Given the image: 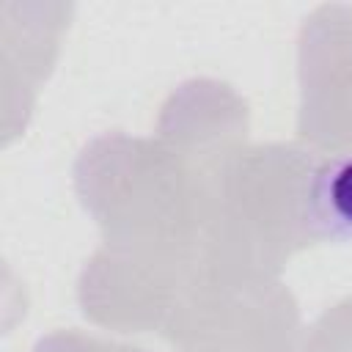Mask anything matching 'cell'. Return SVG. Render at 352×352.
<instances>
[{"label":"cell","mask_w":352,"mask_h":352,"mask_svg":"<svg viewBox=\"0 0 352 352\" xmlns=\"http://www.w3.org/2000/svg\"><path fill=\"white\" fill-rule=\"evenodd\" d=\"M74 192L104 245L198 258L214 201V176L162 138L121 129L91 138L74 160Z\"/></svg>","instance_id":"cell-1"},{"label":"cell","mask_w":352,"mask_h":352,"mask_svg":"<svg viewBox=\"0 0 352 352\" xmlns=\"http://www.w3.org/2000/svg\"><path fill=\"white\" fill-rule=\"evenodd\" d=\"M319 157L294 143L236 151L214 176V201L198 264L223 275L278 278L286 261L314 245L308 187Z\"/></svg>","instance_id":"cell-2"},{"label":"cell","mask_w":352,"mask_h":352,"mask_svg":"<svg viewBox=\"0 0 352 352\" xmlns=\"http://www.w3.org/2000/svg\"><path fill=\"white\" fill-rule=\"evenodd\" d=\"M300 308L278 278L195 270L162 327L173 352H294Z\"/></svg>","instance_id":"cell-3"},{"label":"cell","mask_w":352,"mask_h":352,"mask_svg":"<svg viewBox=\"0 0 352 352\" xmlns=\"http://www.w3.org/2000/svg\"><path fill=\"white\" fill-rule=\"evenodd\" d=\"M195 261L102 245L80 272V308L85 319L107 330L162 333Z\"/></svg>","instance_id":"cell-4"},{"label":"cell","mask_w":352,"mask_h":352,"mask_svg":"<svg viewBox=\"0 0 352 352\" xmlns=\"http://www.w3.org/2000/svg\"><path fill=\"white\" fill-rule=\"evenodd\" d=\"M297 132L314 151L352 154V6L314 8L297 36Z\"/></svg>","instance_id":"cell-5"},{"label":"cell","mask_w":352,"mask_h":352,"mask_svg":"<svg viewBox=\"0 0 352 352\" xmlns=\"http://www.w3.org/2000/svg\"><path fill=\"white\" fill-rule=\"evenodd\" d=\"M160 138L195 162L209 176L245 148L248 102L228 85L212 77L182 82L162 104Z\"/></svg>","instance_id":"cell-6"},{"label":"cell","mask_w":352,"mask_h":352,"mask_svg":"<svg viewBox=\"0 0 352 352\" xmlns=\"http://www.w3.org/2000/svg\"><path fill=\"white\" fill-rule=\"evenodd\" d=\"M72 3L3 6V129L11 140L25 129L38 82L50 77L60 33L69 28Z\"/></svg>","instance_id":"cell-7"},{"label":"cell","mask_w":352,"mask_h":352,"mask_svg":"<svg viewBox=\"0 0 352 352\" xmlns=\"http://www.w3.org/2000/svg\"><path fill=\"white\" fill-rule=\"evenodd\" d=\"M308 228L314 242L352 245V154L319 157L308 187Z\"/></svg>","instance_id":"cell-8"},{"label":"cell","mask_w":352,"mask_h":352,"mask_svg":"<svg viewBox=\"0 0 352 352\" xmlns=\"http://www.w3.org/2000/svg\"><path fill=\"white\" fill-rule=\"evenodd\" d=\"M294 352H352V297L327 308L302 333Z\"/></svg>","instance_id":"cell-9"},{"label":"cell","mask_w":352,"mask_h":352,"mask_svg":"<svg viewBox=\"0 0 352 352\" xmlns=\"http://www.w3.org/2000/svg\"><path fill=\"white\" fill-rule=\"evenodd\" d=\"M33 352H146V349L96 338V336H85L80 330H55V333L38 338Z\"/></svg>","instance_id":"cell-10"}]
</instances>
